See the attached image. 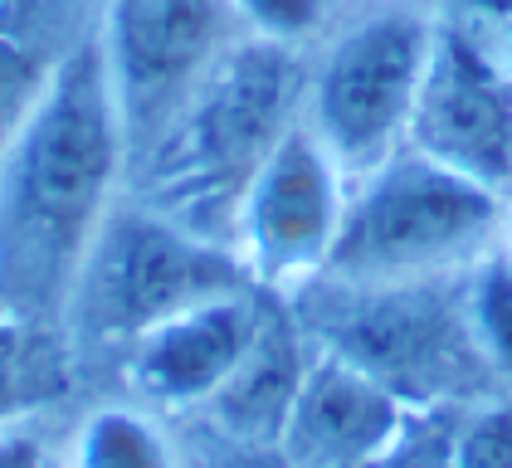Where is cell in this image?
I'll return each instance as SVG.
<instances>
[{
	"label": "cell",
	"instance_id": "cell-1",
	"mask_svg": "<svg viewBox=\"0 0 512 468\" xmlns=\"http://www.w3.org/2000/svg\"><path fill=\"white\" fill-rule=\"evenodd\" d=\"M118 93L103 44L64 49L40 108L0 156V298L5 317L40 327L74 303L79 273L122 171Z\"/></svg>",
	"mask_w": 512,
	"mask_h": 468
},
{
	"label": "cell",
	"instance_id": "cell-2",
	"mask_svg": "<svg viewBox=\"0 0 512 468\" xmlns=\"http://www.w3.org/2000/svg\"><path fill=\"white\" fill-rule=\"evenodd\" d=\"M298 93L303 78L288 44L254 39L244 49H225L161 127L152 210L205 239H215L220 225L235 230L249 176L298 122Z\"/></svg>",
	"mask_w": 512,
	"mask_h": 468
},
{
	"label": "cell",
	"instance_id": "cell-3",
	"mask_svg": "<svg viewBox=\"0 0 512 468\" xmlns=\"http://www.w3.org/2000/svg\"><path fill=\"white\" fill-rule=\"evenodd\" d=\"M508 200L469 176L400 147L376 171L356 176L342 230L317 278L347 288H395L469 273L503 244Z\"/></svg>",
	"mask_w": 512,
	"mask_h": 468
},
{
	"label": "cell",
	"instance_id": "cell-4",
	"mask_svg": "<svg viewBox=\"0 0 512 468\" xmlns=\"http://www.w3.org/2000/svg\"><path fill=\"white\" fill-rule=\"evenodd\" d=\"M430 44L434 25L415 10L366 15L342 39H332L327 59L308 83L303 122L347 181L376 171L410 142Z\"/></svg>",
	"mask_w": 512,
	"mask_h": 468
},
{
	"label": "cell",
	"instance_id": "cell-5",
	"mask_svg": "<svg viewBox=\"0 0 512 468\" xmlns=\"http://www.w3.org/2000/svg\"><path fill=\"white\" fill-rule=\"evenodd\" d=\"M239 288H244L239 254L157 210H137L98 230L74 303L83 308V322L93 332L137 342L166 317Z\"/></svg>",
	"mask_w": 512,
	"mask_h": 468
},
{
	"label": "cell",
	"instance_id": "cell-6",
	"mask_svg": "<svg viewBox=\"0 0 512 468\" xmlns=\"http://www.w3.org/2000/svg\"><path fill=\"white\" fill-rule=\"evenodd\" d=\"M347 308L327 322V342L366 376L391 386L400 400H430V395H459L488 371L478 356L464 312V283L459 298L444 293V278L434 283H395V288H347L332 283Z\"/></svg>",
	"mask_w": 512,
	"mask_h": 468
},
{
	"label": "cell",
	"instance_id": "cell-7",
	"mask_svg": "<svg viewBox=\"0 0 512 468\" xmlns=\"http://www.w3.org/2000/svg\"><path fill=\"white\" fill-rule=\"evenodd\" d=\"M347 176L298 117L274 152L259 161L235 210V244L244 269L269 283H308L327 269L342 230Z\"/></svg>",
	"mask_w": 512,
	"mask_h": 468
},
{
	"label": "cell",
	"instance_id": "cell-8",
	"mask_svg": "<svg viewBox=\"0 0 512 468\" xmlns=\"http://www.w3.org/2000/svg\"><path fill=\"white\" fill-rule=\"evenodd\" d=\"M430 161L488 191H512V69L483 39L434 25L430 64L410 117V142Z\"/></svg>",
	"mask_w": 512,
	"mask_h": 468
},
{
	"label": "cell",
	"instance_id": "cell-9",
	"mask_svg": "<svg viewBox=\"0 0 512 468\" xmlns=\"http://www.w3.org/2000/svg\"><path fill=\"white\" fill-rule=\"evenodd\" d=\"M230 0H108L103 59L127 132L171 122L205 69L225 54Z\"/></svg>",
	"mask_w": 512,
	"mask_h": 468
},
{
	"label": "cell",
	"instance_id": "cell-10",
	"mask_svg": "<svg viewBox=\"0 0 512 468\" xmlns=\"http://www.w3.org/2000/svg\"><path fill=\"white\" fill-rule=\"evenodd\" d=\"M405 429V400L347 356L327 351L303 376L283 444L308 468H361L381 459Z\"/></svg>",
	"mask_w": 512,
	"mask_h": 468
},
{
	"label": "cell",
	"instance_id": "cell-11",
	"mask_svg": "<svg viewBox=\"0 0 512 468\" xmlns=\"http://www.w3.org/2000/svg\"><path fill=\"white\" fill-rule=\"evenodd\" d=\"M259 312L249 303V293H225L196 308L176 312L157 322L152 332H142L132 342V386L152 395L161 405H196L215 400L220 386L235 376L244 351L254 342Z\"/></svg>",
	"mask_w": 512,
	"mask_h": 468
},
{
	"label": "cell",
	"instance_id": "cell-12",
	"mask_svg": "<svg viewBox=\"0 0 512 468\" xmlns=\"http://www.w3.org/2000/svg\"><path fill=\"white\" fill-rule=\"evenodd\" d=\"M303 376H308V361H303L293 327L283 317H259L244 361L215 395V410L235 434H249V439L278 434L283 439V425H288V410L303 390Z\"/></svg>",
	"mask_w": 512,
	"mask_h": 468
},
{
	"label": "cell",
	"instance_id": "cell-13",
	"mask_svg": "<svg viewBox=\"0 0 512 468\" xmlns=\"http://www.w3.org/2000/svg\"><path fill=\"white\" fill-rule=\"evenodd\" d=\"M59 59L64 54H49L40 30L0 0V156L15 142V132L25 127V117L40 108Z\"/></svg>",
	"mask_w": 512,
	"mask_h": 468
},
{
	"label": "cell",
	"instance_id": "cell-14",
	"mask_svg": "<svg viewBox=\"0 0 512 468\" xmlns=\"http://www.w3.org/2000/svg\"><path fill=\"white\" fill-rule=\"evenodd\" d=\"M464 312L478 356L493 376H512V254L488 249L464 278Z\"/></svg>",
	"mask_w": 512,
	"mask_h": 468
},
{
	"label": "cell",
	"instance_id": "cell-15",
	"mask_svg": "<svg viewBox=\"0 0 512 468\" xmlns=\"http://www.w3.org/2000/svg\"><path fill=\"white\" fill-rule=\"evenodd\" d=\"M69 468H176V454L147 415L113 405L83 425Z\"/></svg>",
	"mask_w": 512,
	"mask_h": 468
},
{
	"label": "cell",
	"instance_id": "cell-16",
	"mask_svg": "<svg viewBox=\"0 0 512 468\" xmlns=\"http://www.w3.org/2000/svg\"><path fill=\"white\" fill-rule=\"evenodd\" d=\"M449 468H512V405H483L449 434Z\"/></svg>",
	"mask_w": 512,
	"mask_h": 468
},
{
	"label": "cell",
	"instance_id": "cell-17",
	"mask_svg": "<svg viewBox=\"0 0 512 468\" xmlns=\"http://www.w3.org/2000/svg\"><path fill=\"white\" fill-rule=\"evenodd\" d=\"M40 386L44 376L35 366V347H30V322L0 317V425L20 415L40 395Z\"/></svg>",
	"mask_w": 512,
	"mask_h": 468
},
{
	"label": "cell",
	"instance_id": "cell-18",
	"mask_svg": "<svg viewBox=\"0 0 512 468\" xmlns=\"http://www.w3.org/2000/svg\"><path fill=\"white\" fill-rule=\"evenodd\" d=\"M230 5H235V15L259 39L293 44V39H303L317 30L327 0H230Z\"/></svg>",
	"mask_w": 512,
	"mask_h": 468
},
{
	"label": "cell",
	"instance_id": "cell-19",
	"mask_svg": "<svg viewBox=\"0 0 512 468\" xmlns=\"http://www.w3.org/2000/svg\"><path fill=\"white\" fill-rule=\"evenodd\" d=\"M0 468H64L35 434H0Z\"/></svg>",
	"mask_w": 512,
	"mask_h": 468
},
{
	"label": "cell",
	"instance_id": "cell-20",
	"mask_svg": "<svg viewBox=\"0 0 512 468\" xmlns=\"http://www.w3.org/2000/svg\"><path fill=\"white\" fill-rule=\"evenodd\" d=\"M503 59H508V69H512V20H508V39H503Z\"/></svg>",
	"mask_w": 512,
	"mask_h": 468
},
{
	"label": "cell",
	"instance_id": "cell-21",
	"mask_svg": "<svg viewBox=\"0 0 512 468\" xmlns=\"http://www.w3.org/2000/svg\"><path fill=\"white\" fill-rule=\"evenodd\" d=\"M503 249L512 254V205H508V239H503Z\"/></svg>",
	"mask_w": 512,
	"mask_h": 468
},
{
	"label": "cell",
	"instance_id": "cell-22",
	"mask_svg": "<svg viewBox=\"0 0 512 468\" xmlns=\"http://www.w3.org/2000/svg\"><path fill=\"white\" fill-rule=\"evenodd\" d=\"M0 317H5V298H0Z\"/></svg>",
	"mask_w": 512,
	"mask_h": 468
}]
</instances>
